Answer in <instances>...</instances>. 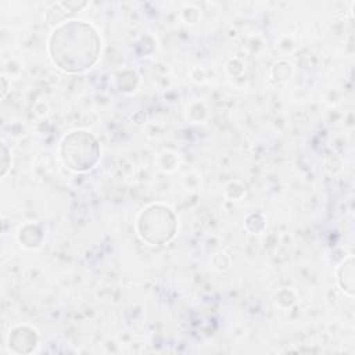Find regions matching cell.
<instances>
[{
    "instance_id": "obj_1",
    "label": "cell",
    "mask_w": 355,
    "mask_h": 355,
    "mask_svg": "<svg viewBox=\"0 0 355 355\" xmlns=\"http://www.w3.org/2000/svg\"><path fill=\"white\" fill-rule=\"evenodd\" d=\"M98 37L86 24L71 22L54 32L50 51L54 62L64 71H83L98 57Z\"/></svg>"
}]
</instances>
